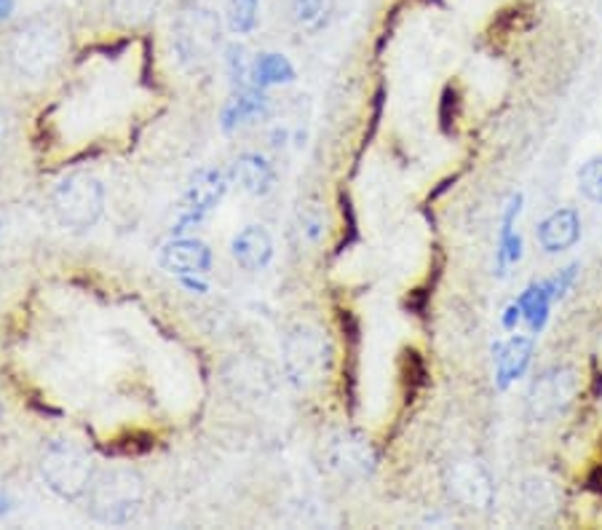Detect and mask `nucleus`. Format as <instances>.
<instances>
[{
    "mask_svg": "<svg viewBox=\"0 0 602 530\" xmlns=\"http://www.w3.org/2000/svg\"><path fill=\"white\" fill-rule=\"evenodd\" d=\"M579 191L592 204L602 207V156H594L579 169Z\"/></svg>",
    "mask_w": 602,
    "mask_h": 530,
    "instance_id": "nucleus-24",
    "label": "nucleus"
},
{
    "mask_svg": "<svg viewBox=\"0 0 602 530\" xmlns=\"http://www.w3.org/2000/svg\"><path fill=\"white\" fill-rule=\"evenodd\" d=\"M225 70L235 89L252 87V59L241 43H231L225 49Z\"/></svg>",
    "mask_w": 602,
    "mask_h": 530,
    "instance_id": "nucleus-22",
    "label": "nucleus"
},
{
    "mask_svg": "<svg viewBox=\"0 0 602 530\" xmlns=\"http://www.w3.org/2000/svg\"><path fill=\"white\" fill-rule=\"evenodd\" d=\"M163 0H110V14L123 28H140L159 14Z\"/></svg>",
    "mask_w": 602,
    "mask_h": 530,
    "instance_id": "nucleus-20",
    "label": "nucleus"
},
{
    "mask_svg": "<svg viewBox=\"0 0 602 530\" xmlns=\"http://www.w3.org/2000/svg\"><path fill=\"white\" fill-rule=\"evenodd\" d=\"M294 81V68L284 54L277 51H265L252 62V87L268 89V87H281V83Z\"/></svg>",
    "mask_w": 602,
    "mask_h": 530,
    "instance_id": "nucleus-18",
    "label": "nucleus"
},
{
    "mask_svg": "<svg viewBox=\"0 0 602 530\" xmlns=\"http://www.w3.org/2000/svg\"><path fill=\"white\" fill-rule=\"evenodd\" d=\"M17 9V0H0V24L6 22V19H11Z\"/></svg>",
    "mask_w": 602,
    "mask_h": 530,
    "instance_id": "nucleus-30",
    "label": "nucleus"
},
{
    "mask_svg": "<svg viewBox=\"0 0 602 530\" xmlns=\"http://www.w3.org/2000/svg\"><path fill=\"white\" fill-rule=\"evenodd\" d=\"M522 503L533 514L546 517L558 509V490H554V482L544 480V477H530V480L522 482Z\"/></svg>",
    "mask_w": 602,
    "mask_h": 530,
    "instance_id": "nucleus-19",
    "label": "nucleus"
},
{
    "mask_svg": "<svg viewBox=\"0 0 602 530\" xmlns=\"http://www.w3.org/2000/svg\"><path fill=\"white\" fill-rule=\"evenodd\" d=\"M51 209L59 226L87 233L104 214V186L89 172L68 174L51 193Z\"/></svg>",
    "mask_w": 602,
    "mask_h": 530,
    "instance_id": "nucleus-6",
    "label": "nucleus"
},
{
    "mask_svg": "<svg viewBox=\"0 0 602 530\" xmlns=\"http://www.w3.org/2000/svg\"><path fill=\"white\" fill-rule=\"evenodd\" d=\"M516 303H520V309H522V322L530 327L533 336H539V332L546 327L549 311H552V306L558 303V300H554V294L552 290H549L546 281H539V284H530L528 290L516 298Z\"/></svg>",
    "mask_w": 602,
    "mask_h": 530,
    "instance_id": "nucleus-17",
    "label": "nucleus"
},
{
    "mask_svg": "<svg viewBox=\"0 0 602 530\" xmlns=\"http://www.w3.org/2000/svg\"><path fill=\"white\" fill-rule=\"evenodd\" d=\"M225 193H228V174L220 172V169H201V172L191 180V186H188L185 196H182V207L180 214H177L174 231L182 233L188 231V228L204 222L209 214L220 207Z\"/></svg>",
    "mask_w": 602,
    "mask_h": 530,
    "instance_id": "nucleus-9",
    "label": "nucleus"
},
{
    "mask_svg": "<svg viewBox=\"0 0 602 530\" xmlns=\"http://www.w3.org/2000/svg\"><path fill=\"white\" fill-rule=\"evenodd\" d=\"M41 480L62 501H81L97 477L94 458L73 440H49L38 461Z\"/></svg>",
    "mask_w": 602,
    "mask_h": 530,
    "instance_id": "nucleus-5",
    "label": "nucleus"
},
{
    "mask_svg": "<svg viewBox=\"0 0 602 530\" xmlns=\"http://www.w3.org/2000/svg\"><path fill=\"white\" fill-rule=\"evenodd\" d=\"M522 322V309H520V303H514L512 306H506V311H503V319H501V324H503V330H516V324Z\"/></svg>",
    "mask_w": 602,
    "mask_h": 530,
    "instance_id": "nucleus-28",
    "label": "nucleus"
},
{
    "mask_svg": "<svg viewBox=\"0 0 602 530\" xmlns=\"http://www.w3.org/2000/svg\"><path fill=\"white\" fill-rule=\"evenodd\" d=\"M265 116H268L265 91L258 87H250V89H239L231 100L225 102L220 123L225 132H235V129L250 127V123L260 121V118H265Z\"/></svg>",
    "mask_w": 602,
    "mask_h": 530,
    "instance_id": "nucleus-15",
    "label": "nucleus"
},
{
    "mask_svg": "<svg viewBox=\"0 0 602 530\" xmlns=\"http://www.w3.org/2000/svg\"><path fill=\"white\" fill-rule=\"evenodd\" d=\"M62 30L49 19H30L22 28L11 32L9 46H6V57H9L11 70L24 81H46L59 70L64 59Z\"/></svg>",
    "mask_w": 602,
    "mask_h": 530,
    "instance_id": "nucleus-2",
    "label": "nucleus"
},
{
    "mask_svg": "<svg viewBox=\"0 0 602 530\" xmlns=\"http://www.w3.org/2000/svg\"><path fill=\"white\" fill-rule=\"evenodd\" d=\"M444 486L448 493L453 496L458 503L469 509H480L488 512L493 507V477L485 469V463L474 461V458H458L444 471Z\"/></svg>",
    "mask_w": 602,
    "mask_h": 530,
    "instance_id": "nucleus-10",
    "label": "nucleus"
},
{
    "mask_svg": "<svg viewBox=\"0 0 602 530\" xmlns=\"http://www.w3.org/2000/svg\"><path fill=\"white\" fill-rule=\"evenodd\" d=\"M6 512H9V501H6L3 496H0V517H3Z\"/></svg>",
    "mask_w": 602,
    "mask_h": 530,
    "instance_id": "nucleus-31",
    "label": "nucleus"
},
{
    "mask_svg": "<svg viewBox=\"0 0 602 530\" xmlns=\"http://www.w3.org/2000/svg\"><path fill=\"white\" fill-rule=\"evenodd\" d=\"M3 121H6V118H0V137H3Z\"/></svg>",
    "mask_w": 602,
    "mask_h": 530,
    "instance_id": "nucleus-32",
    "label": "nucleus"
},
{
    "mask_svg": "<svg viewBox=\"0 0 602 530\" xmlns=\"http://www.w3.org/2000/svg\"><path fill=\"white\" fill-rule=\"evenodd\" d=\"M533 338L528 336H512L503 343L493 346L495 357V386L501 391H506L514 381H520L530 368V359H533Z\"/></svg>",
    "mask_w": 602,
    "mask_h": 530,
    "instance_id": "nucleus-13",
    "label": "nucleus"
},
{
    "mask_svg": "<svg viewBox=\"0 0 602 530\" xmlns=\"http://www.w3.org/2000/svg\"><path fill=\"white\" fill-rule=\"evenodd\" d=\"M231 258L244 271H263L273 260V236L263 226H247L231 239Z\"/></svg>",
    "mask_w": 602,
    "mask_h": 530,
    "instance_id": "nucleus-14",
    "label": "nucleus"
},
{
    "mask_svg": "<svg viewBox=\"0 0 602 530\" xmlns=\"http://www.w3.org/2000/svg\"><path fill=\"white\" fill-rule=\"evenodd\" d=\"M300 233H303L311 244H317V241L324 239L327 220H324V212L317 204L305 207L303 218H300Z\"/></svg>",
    "mask_w": 602,
    "mask_h": 530,
    "instance_id": "nucleus-26",
    "label": "nucleus"
},
{
    "mask_svg": "<svg viewBox=\"0 0 602 530\" xmlns=\"http://www.w3.org/2000/svg\"><path fill=\"white\" fill-rule=\"evenodd\" d=\"M148 488L140 471L132 467H113L97 471L83 501H87V512L91 520L100 522V526L121 528L140 520Z\"/></svg>",
    "mask_w": 602,
    "mask_h": 530,
    "instance_id": "nucleus-1",
    "label": "nucleus"
},
{
    "mask_svg": "<svg viewBox=\"0 0 602 530\" xmlns=\"http://www.w3.org/2000/svg\"><path fill=\"white\" fill-rule=\"evenodd\" d=\"M258 9L260 0H231L228 6V28H231L235 36H247L258 28Z\"/></svg>",
    "mask_w": 602,
    "mask_h": 530,
    "instance_id": "nucleus-23",
    "label": "nucleus"
},
{
    "mask_svg": "<svg viewBox=\"0 0 602 530\" xmlns=\"http://www.w3.org/2000/svg\"><path fill=\"white\" fill-rule=\"evenodd\" d=\"M579 394V376L568 364L541 370L530 383L525 397V412L533 423H552L565 416Z\"/></svg>",
    "mask_w": 602,
    "mask_h": 530,
    "instance_id": "nucleus-7",
    "label": "nucleus"
},
{
    "mask_svg": "<svg viewBox=\"0 0 602 530\" xmlns=\"http://www.w3.org/2000/svg\"><path fill=\"white\" fill-rule=\"evenodd\" d=\"M294 24L305 32H319L332 11V0H290Z\"/></svg>",
    "mask_w": 602,
    "mask_h": 530,
    "instance_id": "nucleus-21",
    "label": "nucleus"
},
{
    "mask_svg": "<svg viewBox=\"0 0 602 530\" xmlns=\"http://www.w3.org/2000/svg\"><path fill=\"white\" fill-rule=\"evenodd\" d=\"M159 263L174 277H204L212 268V250L201 239L177 236L161 247Z\"/></svg>",
    "mask_w": 602,
    "mask_h": 530,
    "instance_id": "nucleus-11",
    "label": "nucleus"
},
{
    "mask_svg": "<svg viewBox=\"0 0 602 530\" xmlns=\"http://www.w3.org/2000/svg\"><path fill=\"white\" fill-rule=\"evenodd\" d=\"M335 362L332 340L322 327L294 324L281 340V368L292 389L311 391L327 381Z\"/></svg>",
    "mask_w": 602,
    "mask_h": 530,
    "instance_id": "nucleus-3",
    "label": "nucleus"
},
{
    "mask_svg": "<svg viewBox=\"0 0 602 530\" xmlns=\"http://www.w3.org/2000/svg\"><path fill=\"white\" fill-rule=\"evenodd\" d=\"M233 182L250 196H268L277 186V169L260 153H244L233 163Z\"/></svg>",
    "mask_w": 602,
    "mask_h": 530,
    "instance_id": "nucleus-16",
    "label": "nucleus"
},
{
    "mask_svg": "<svg viewBox=\"0 0 602 530\" xmlns=\"http://www.w3.org/2000/svg\"><path fill=\"white\" fill-rule=\"evenodd\" d=\"M327 467L343 480H368L378 467V456L370 440L353 429H340L324 442Z\"/></svg>",
    "mask_w": 602,
    "mask_h": 530,
    "instance_id": "nucleus-8",
    "label": "nucleus"
},
{
    "mask_svg": "<svg viewBox=\"0 0 602 530\" xmlns=\"http://www.w3.org/2000/svg\"><path fill=\"white\" fill-rule=\"evenodd\" d=\"M220 43L222 22L209 6H188L172 22V54L185 73H204L218 57Z\"/></svg>",
    "mask_w": 602,
    "mask_h": 530,
    "instance_id": "nucleus-4",
    "label": "nucleus"
},
{
    "mask_svg": "<svg viewBox=\"0 0 602 530\" xmlns=\"http://www.w3.org/2000/svg\"><path fill=\"white\" fill-rule=\"evenodd\" d=\"M520 258H522V236L516 231L499 236V250H495V268H499V273H506V268L520 263Z\"/></svg>",
    "mask_w": 602,
    "mask_h": 530,
    "instance_id": "nucleus-25",
    "label": "nucleus"
},
{
    "mask_svg": "<svg viewBox=\"0 0 602 530\" xmlns=\"http://www.w3.org/2000/svg\"><path fill=\"white\" fill-rule=\"evenodd\" d=\"M575 277H579V266L571 263V266L562 268L560 273H554L552 279H546L549 290H552V294H554V300H562V298H565V292L573 287Z\"/></svg>",
    "mask_w": 602,
    "mask_h": 530,
    "instance_id": "nucleus-27",
    "label": "nucleus"
},
{
    "mask_svg": "<svg viewBox=\"0 0 602 530\" xmlns=\"http://www.w3.org/2000/svg\"><path fill=\"white\" fill-rule=\"evenodd\" d=\"M581 239V214L573 207L554 209L535 228V241L546 254H560L573 250Z\"/></svg>",
    "mask_w": 602,
    "mask_h": 530,
    "instance_id": "nucleus-12",
    "label": "nucleus"
},
{
    "mask_svg": "<svg viewBox=\"0 0 602 530\" xmlns=\"http://www.w3.org/2000/svg\"><path fill=\"white\" fill-rule=\"evenodd\" d=\"M180 281H182V287H188L191 292H199V294L207 292V284L199 277H180Z\"/></svg>",
    "mask_w": 602,
    "mask_h": 530,
    "instance_id": "nucleus-29",
    "label": "nucleus"
}]
</instances>
